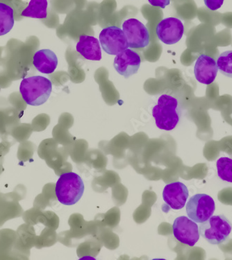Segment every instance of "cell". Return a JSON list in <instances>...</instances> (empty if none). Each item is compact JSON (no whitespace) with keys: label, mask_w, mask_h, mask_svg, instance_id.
Listing matches in <instances>:
<instances>
[{"label":"cell","mask_w":232,"mask_h":260,"mask_svg":"<svg viewBox=\"0 0 232 260\" xmlns=\"http://www.w3.org/2000/svg\"><path fill=\"white\" fill-rule=\"evenodd\" d=\"M148 2L153 7L161 9H165L170 3V0H148Z\"/></svg>","instance_id":"cell-20"},{"label":"cell","mask_w":232,"mask_h":260,"mask_svg":"<svg viewBox=\"0 0 232 260\" xmlns=\"http://www.w3.org/2000/svg\"><path fill=\"white\" fill-rule=\"evenodd\" d=\"M218 177L223 181L232 183V159L222 157L216 162Z\"/></svg>","instance_id":"cell-17"},{"label":"cell","mask_w":232,"mask_h":260,"mask_svg":"<svg viewBox=\"0 0 232 260\" xmlns=\"http://www.w3.org/2000/svg\"><path fill=\"white\" fill-rule=\"evenodd\" d=\"M218 72V66L214 58L206 54L199 55L194 66V75L198 82L205 85L212 84Z\"/></svg>","instance_id":"cell-11"},{"label":"cell","mask_w":232,"mask_h":260,"mask_svg":"<svg viewBox=\"0 0 232 260\" xmlns=\"http://www.w3.org/2000/svg\"><path fill=\"white\" fill-rule=\"evenodd\" d=\"M189 196L187 187L181 182H175L165 186L163 199L165 204L173 210H181L186 206Z\"/></svg>","instance_id":"cell-12"},{"label":"cell","mask_w":232,"mask_h":260,"mask_svg":"<svg viewBox=\"0 0 232 260\" xmlns=\"http://www.w3.org/2000/svg\"><path fill=\"white\" fill-rule=\"evenodd\" d=\"M76 50L86 60L100 61L102 58L100 41L93 36L81 35L76 45Z\"/></svg>","instance_id":"cell-13"},{"label":"cell","mask_w":232,"mask_h":260,"mask_svg":"<svg viewBox=\"0 0 232 260\" xmlns=\"http://www.w3.org/2000/svg\"><path fill=\"white\" fill-rule=\"evenodd\" d=\"M158 39L166 45H174L182 39L184 34V26L177 18H167L161 20L156 29Z\"/></svg>","instance_id":"cell-9"},{"label":"cell","mask_w":232,"mask_h":260,"mask_svg":"<svg viewBox=\"0 0 232 260\" xmlns=\"http://www.w3.org/2000/svg\"><path fill=\"white\" fill-rule=\"evenodd\" d=\"M100 43L102 49L109 55H118L129 48L124 32L116 26L103 28L100 32Z\"/></svg>","instance_id":"cell-6"},{"label":"cell","mask_w":232,"mask_h":260,"mask_svg":"<svg viewBox=\"0 0 232 260\" xmlns=\"http://www.w3.org/2000/svg\"><path fill=\"white\" fill-rule=\"evenodd\" d=\"M152 114L158 128L170 132L180 123L182 108L176 96L163 94L158 99L157 105L152 108Z\"/></svg>","instance_id":"cell-1"},{"label":"cell","mask_w":232,"mask_h":260,"mask_svg":"<svg viewBox=\"0 0 232 260\" xmlns=\"http://www.w3.org/2000/svg\"><path fill=\"white\" fill-rule=\"evenodd\" d=\"M141 58L139 54L129 48L116 55L113 62L116 72L125 79H129L136 75L139 70Z\"/></svg>","instance_id":"cell-10"},{"label":"cell","mask_w":232,"mask_h":260,"mask_svg":"<svg viewBox=\"0 0 232 260\" xmlns=\"http://www.w3.org/2000/svg\"><path fill=\"white\" fill-rule=\"evenodd\" d=\"M33 64L41 73L50 75L56 70L58 58L56 54L50 49H41L34 54Z\"/></svg>","instance_id":"cell-14"},{"label":"cell","mask_w":232,"mask_h":260,"mask_svg":"<svg viewBox=\"0 0 232 260\" xmlns=\"http://www.w3.org/2000/svg\"><path fill=\"white\" fill-rule=\"evenodd\" d=\"M231 230V221L223 214L211 216L199 227L201 236L212 245H220L225 242Z\"/></svg>","instance_id":"cell-4"},{"label":"cell","mask_w":232,"mask_h":260,"mask_svg":"<svg viewBox=\"0 0 232 260\" xmlns=\"http://www.w3.org/2000/svg\"><path fill=\"white\" fill-rule=\"evenodd\" d=\"M216 63L220 73L225 77L232 78V50L220 54Z\"/></svg>","instance_id":"cell-18"},{"label":"cell","mask_w":232,"mask_h":260,"mask_svg":"<svg viewBox=\"0 0 232 260\" xmlns=\"http://www.w3.org/2000/svg\"><path fill=\"white\" fill-rule=\"evenodd\" d=\"M123 31L129 48L143 49L149 45L150 34L148 28L137 19L125 20L123 24Z\"/></svg>","instance_id":"cell-7"},{"label":"cell","mask_w":232,"mask_h":260,"mask_svg":"<svg viewBox=\"0 0 232 260\" xmlns=\"http://www.w3.org/2000/svg\"><path fill=\"white\" fill-rule=\"evenodd\" d=\"M84 192V183L74 172L64 173L56 182L55 193L61 204L73 206L80 200Z\"/></svg>","instance_id":"cell-3"},{"label":"cell","mask_w":232,"mask_h":260,"mask_svg":"<svg viewBox=\"0 0 232 260\" xmlns=\"http://www.w3.org/2000/svg\"><path fill=\"white\" fill-rule=\"evenodd\" d=\"M205 5L211 11H217L221 8L224 0H204Z\"/></svg>","instance_id":"cell-19"},{"label":"cell","mask_w":232,"mask_h":260,"mask_svg":"<svg viewBox=\"0 0 232 260\" xmlns=\"http://www.w3.org/2000/svg\"><path fill=\"white\" fill-rule=\"evenodd\" d=\"M14 25V11L10 6L0 3V36H5Z\"/></svg>","instance_id":"cell-16"},{"label":"cell","mask_w":232,"mask_h":260,"mask_svg":"<svg viewBox=\"0 0 232 260\" xmlns=\"http://www.w3.org/2000/svg\"><path fill=\"white\" fill-rule=\"evenodd\" d=\"M186 210L188 218L201 223L213 216L216 204L212 197L205 193H197L188 200Z\"/></svg>","instance_id":"cell-5"},{"label":"cell","mask_w":232,"mask_h":260,"mask_svg":"<svg viewBox=\"0 0 232 260\" xmlns=\"http://www.w3.org/2000/svg\"><path fill=\"white\" fill-rule=\"evenodd\" d=\"M52 90V81L41 76L24 78L21 81L20 92L22 99L30 106L43 105L48 100Z\"/></svg>","instance_id":"cell-2"},{"label":"cell","mask_w":232,"mask_h":260,"mask_svg":"<svg viewBox=\"0 0 232 260\" xmlns=\"http://www.w3.org/2000/svg\"><path fill=\"white\" fill-rule=\"evenodd\" d=\"M47 0H31L21 15L26 18L45 19L47 17Z\"/></svg>","instance_id":"cell-15"},{"label":"cell","mask_w":232,"mask_h":260,"mask_svg":"<svg viewBox=\"0 0 232 260\" xmlns=\"http://www.w3.org/2000/svg\"><path fill=\"white\" fill-rule=\"evenodd\" d=\"M172 232L177 240L188 246H194L198 242L200 233L196 222L182 216L175 220Z\"/></svg>","instance_id":"cell-8"}]
</instances>
